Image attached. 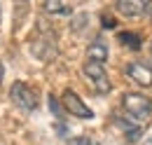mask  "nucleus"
I'll list each match as a JSON object with an SVG mask.
<instances>
[{"label": "nucleus", "instance_id": "f03ea898", "mask_svg": "<svg viewBox=\"0 0 152 145\" xmlns=\"http://www.w3.org/2000/svg\"><path fill=\"white\" fill-rule=\"evenodd\" d=\"M122 108L126 110V115H131L140 124L152 117V101L145 94H138V91H126L122 96Z\"/></svg>", "mask_w": 152, "mask_h": 145}, {"label": "nucleus", "instance_id": "39448f33", "mask_svg": "<svg viewBox=\"0 0 152 145\" xmlns=\"http://www.w3.org/2000/svg\"><path fill=\"white\" fill-rule=\"evenodd\" d=\"M61 105H63V110H66L68 115H73V117H80V119H91V117H94V110L89 108V105H87L73 89L63 91V96H61Z\"/></svg>", "mask_w": 152, "mask_h": 145}, {"label": "nucleus", "instance_id": "423d86ee", "mask_svg": "<svg viewBox=\"0 0 152 145\" xmlns=\"http://www.w3.org/2000/svg\"><path fill=\"white\" fill-rule=\"evenodd\" d=\"M126 77L138 87H152V68L145 66L143 61H131L126 66Z\"/></svg>", "mask_w": 152, "mask_h": 145}, {"label": "nucleus", "instance_id": "2eb2a0df", "mask_svg": "<svg viewBox=\"0 0 152 145\" xmlns=\"http://www.w3.org/2000/svg\"><path fill=\"white\" fill-rule=\"evenodd\" d=\"M87 21H89V17H87V14H82V17H77L75 21H73V28H75V31H80V28H84L82 23H87Z\"/></svg>", "mask_w": 152, "mask_h": 145}, {"label": "nucleus", "instance_id": "6e6552de", "mask_svg": "<svg viewBox=\"0 0 152 145\" xmlns=\"http://www.w3.org/2000/svg\"><path fill=\"white\" fill-rule=\"evenodd\" d=\"M115 124L124 131V138H126V143H136L140 136H143V127H138V124H131L129 119H124V117H115Z\"/></svg>", "mask_w": 152, "mask_h": 145}, {"label": "nucleus", "instance_id": "ddd939ff", "mask_svg": "<svg viewBox=\"0 0 152 145\" xmlns=\"http://www.w3.org/2000/svg\"><path fill=\"white\" fill-rule=\"evenodd\" d=\"M70 145H101L96 138H89V136H82V138H75Z\"/></svg>", "mask_w": 152, "mask_h": 145}, {"label": "nucleus", "instance_id": "9b49d317", "mask_svg": "<svg viewBox=\"0 0 152 145\" xmlns=\"http://www.w3.org/2000/svg\"><path fill=\"white\" fill-rule=\"evenodd\" d=\"M117 42H122L124 47H129V49H133V52H138L140 45H143L140 37L136 35V33H129V31H126V33H117Z\"/></svg>", "mask_w": 152, "mask_h": 145}, {"label": "nucleus", "instance_id": "9d476101", "mask_svg": "<svg viewBox=\"0 0 152 145\" xmlns=\"http://www.w3.org/2000/svg\"><path fill=\"white\" fill-rule=\"evenodd\" d=\"M42 7H45V12H47V14H61V17H68V14L73 12L63 0H45V5H42Z\"/></svg>", "mask_w": 152, "mask_h": 145}, {"label": "nucleus", "instance_id": "20e7f679", "mask_svg": "<svg viewBox=\"0 0 152 145\" xmlns=\"http://www.w3.org/2000/svg\"><path fill=\"white\" fill-rule=\"evenodd\" d=\"M82 72L94 82V87L98 94H108V91L113 89V84H110V77H108V72L103 68V63L101 61H94V59H87V63L82 66Z\"/></svg>", "mask_w": 152, "mask_h": 145}, {"label": "nucleus", "instance_id": "1a4fd4ad", "mask_svg": "<svg viewBox=\"0 0 152 145\" xmlns=\"http://www.w3.org/2000/svg\"><path fill=\"white\" fill-rule=\"evenodd\" d=\"M87 59H94V61L105 63V61H108V45H105L101 37H96L94 42L87 47Z\"/></svg>", "mask_w": 152, "mask_h": 145}, {"label": "nucleus", "instance_id": "a211bd4d", "mask_svg": "<svg viewBox=\"0 0 152 145\" xmlns=\"http://www.w3.org/2000/svg\"><path fill=\"white\" fill-rule=\"evenodd\" d=\"M150 56H152V45H150Z\"/></svg>", "mask_w": 152, "mask_h": 145}, {"label": "nucleus", "instance_id": "0eeeda50", "mask_svg": "<svg viewBox=\"0 0 152 145\" xmlns=\"http://www.w3.org/2000/svg\"><path fill=\"white\" fill-rule=\"evenodd\" d=\"M115 7H117V12L122 17H126V19H138L143 14H148V10H150L148 0H117Z\"/></svg>", "mask_w": 152, "mask_h": 145}, {"label": "nucleus", "instance_id": "7ed1b4c3", "mask_svg": "<svg viewBox=\"0 0 152 145\" xmlns=\"http://www.w3.org/2000/svg\"><path fill=\"white\" fill-rule=\"evenodd\" d=\"M10 98L23 112H33L38 108V94H35V89H31L26 82H14L10 87Z\"/></svg>", "mask_w": 152, "mask_h": 145}, {"label": "nucleus", "instance_id": "dca6fc26", "mask_svg": "<svg viewBox=\"0 0 152 145\" xmlns=\"http://www.w3.org/2000/svg\"><path fill=\"white\" fill-rule=\"evenodd\" d=\"M145 145H152V138H148V141H145Z\"/></svg>", "mask_w": 152, "mask_h": 145}, {"label": "nucleus", "instance_id": "4468645a", "mask_svg": "<svg viewBox=\"0 0 152 145\" xmlns=\"http://www.w3.org/2000/svg\"><path fill=\"white\" fill-rule=\"evenodd\" d=\"M101 23H103V28H105V31H113L115 26H117V21H115L113 17H101Z\"/></svg>", "mask_w": 152, "mask_h": 145}, {"label": "nucleus", "instance_id": "f3484780", "mask_svg": "<svg viewBox=\"0 0 152 145\" xmlns=\"http://www.w3.org/2000/svg\"><path fill=\"white\" fill-rule=\"evenodd\" d=\"M0 80H2V66H0Z\"/></svg>", "mask_w": 152, "mask_h": 145}, {"label": "nucleus", "instance_id": "f8f14e48", "mask_svg": "<svg viewBox=\"0 0 152 145\" xmlns=\"http://www.w3.org/2000/svg\"><path fill=\"white\" fill-rule=\"evenodd\" d=\"M49 110L54 112V117H56L58 122L63 119V105H61V101H58L56 96H52V94H49Z\"/></svg>", "mask_w": 152, "mask_h": 145}, {"label": "nucleus", "instance_id": "f257e3e1", "mask_svg": "<svg viewBox=\"0 0 152 145\" xmlns=\"http://www.w3.org/2000/svg\"><path fill=\"white\" fill-rule=\"evenodd\" d=\"M31 54L40 61H52L58 56V40L56 33L49 28L47 21H38V33L31 40Z\"/></svg>", "mask_w": 152, "mask_h": 145}]
</instances>
